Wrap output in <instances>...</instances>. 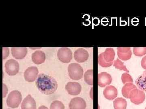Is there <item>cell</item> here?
Returning a JSON list of instances; mask_svg holds the SVG:
<instances>
[{"mask_svg": "<svg viewBox=\"0 0 146 109\" xmlns=\"http://www.w3.org/2000/svg\"><path fill=\"white\" fill-rule=\"evenodd\" d=\"M113 66L117 69L119 70H123L127 72H129V71L128 70L125 65L124 64V63L119 59H117L115 60Z\"/></svg>", "mask_w": 146, "mask_h": 109, "instance_id": "cell-22", "label": "cell"}, {"mask_svg": "<svg viewBox=\"0 0 146 109\" xmlns=\"http://www.w3.org/2000/svg\"><path fill=\"white\" fill-rule=\"evenodd\" d=\"M133 53L136 56L142 57L146 54V47L134 48Z\"/></svg>", "mask_w": 146, "mask_h": 109, "instance_id": "cell-24", "label": "cell"}, {"mask_svg": "<svg viewBox=\"0 0 146 109\" xmlns=\"http://www.w3.org/2000/svg\"><path fill=\"white\" fill-rule=\"evenodd\" d=\"M136 87L133 83H126L122 89V93L123 97L125 98L129 99V95L131 92L133 90L137 89Z\"/></svg>", "mask_w": 146, "mask_h": 109, "instance_id": "cell-19", "label": "cell"}, {"mask_svg": "<svg viewBox=\"0 0 146 109\" xmlns=\"http://www.w3.org/2000/svg\"><path fill=\"white\" fill-rule=\"evenodd\" d=\"M22 100L21 93L18 91H13L9 94L6 102L7 106L12 108H18Z\"/></svg>", "mask_w": 146, "mask_h": 109, "instance_id": "cell-3", "label": "cell"}, {"mask_svg": "<svg viewBox=\"0 0 146 109\" xmlns=\"http://www.w3.org/2000/svg\"><path fill=\"white\" fill-rule=\"evenodd\" d=\"M121 80L123 84H126L127 83H133V80L131 76L127 73L123 74L121 76Z\"/></svg>", "mask_w": 146, "mask_h": 109, "instance_id": "cell-26", "label": "cell"}, {"mask_svg": "<svg viewBox=\"0 0 146 109\" xmlns=\"http://www.w3.org/2000/svg\"><path fill=\"white\" fill-rule=\"evenodd\" d=\"M89 53L83 48L78 49L74 53V60L78 63H83L89 59Z\"/></svg>", "mask_w": 146, "mask_h": 109, "instance_id": "cell-9", "label": "cell"}, {"mask_svg": "<svg viewBox=\"0 0 146 109\" xmlns=\"http://www.w3.org/2000/svg\"><path fill=\"white\" fill-rule=\"evenodd\" d=\"M12 56L18 60L24 59L27 53V48H12L11 49Z\"/></svg>", "mask_w": 146, "mask_h": 109, "instance_id": "cell-15", "label": "cell"}, {"mask_svg": "<svg viewBox=\"0 0 146 109\" xmlns=\"http://www.w3.org/2000/svg\"><path fill=\"white\" fill-rule=\"evenodd\" d=\"M38 109H48L47 107L45 106H41L38 108Z\"/></svg>", "mask_w": 146, "mask_h": 109, "instance_id": "cell-29", "label": "cell"}, {"mask_svg": "<svg viewBox=\"0 0 146 109\" xmlns=\"http://www.w3.org/2000/svg\"><path fill=\"white\" fill-rule=\"evenodd\" d=\"M98 61L99 64L101 66L104 68L109 67L111 66L113 64V62L108 63L105 61L103 57L102 53L99 55L98 57Z\"/></svg>", "mask_w": 146, "mask_h": 109, "instance_id": "cell-23", "label": "cell"}, {"mask_svg": "<svg viewBox=\"0 0 146 109\" xmlns=\"http://www.w3.org/2000/svg\"><path fill=\"white\" fill-rule=\"evenodd\" d=\"M145 109H146V108H145Z\"/></svg>", "mask_w": 146, "mask_h": 109, "instance_id": "cell-30", "label": "cell"}, {"mask_svg": "<svg viewBox=\"0 0 146 109\" xmlns=\"http://www.w3.org/2000/svg\"><path fill=\"white\" fill-rule=\"evenodd\" d=\"M38 69L36 67L32 66L27 68L24 72V77L26 81L29 82H34L38 77Z\"/></svg>", "mask_w": 146, "mask_h": 109, "instance_id": "cell-7", "label": "cell"}, {"mask_svg": "<svg viewBox=\"0 0 146 109\" xmlns=\"http://www.w3.org/2000/svg\"><path fill=\"white\" fill-rule=\"evenodd\" d=\"M33 62L36 64H41L46 60V56L44 53L41 51H36L31 56Z\"/></svg>", "mask_w": 146, "mask_h": 109, "instance_id": "cell-16", "label": "cell"}, {"mask_svg": "<svg viewBox=\"0 0 146 109\" xmlns=\"http://www.w3.org/2000/svg\"><path fill=\"white\" fill-rule=\"evenodd\" d=\"M68 72L70 78L72 80H80L83 77V68L77 63L70 64L68 66Z\"/></svg>", "mask_w": 146, "mask_h": 109, "instance_id": "cell-2", "label": "cell"}, {"mask_svg": "<svg viewBox=\"0 0 146 109\" xmlns=\"http://www.w3.org/2000/svg\"><path fill=\"white\" fill-rule=\"evenodd\" d=\"M57 57L61 62L68 63L72 59V52L68 48H61L58 51Z\"/></svg>", "mask_w": 146, "mask_h": 109, "instance_id": "cell-4", "label": "cell"}, {"mask_svg": "<svg viewBox=\"0 0 146 109\" xmlns=\"http://www.w3.org/2000/svg\"><path fill=\"white\" fill-rule=\"evenodd\" d=\"M112 80L111 76L107 72H101L98 75V84L101 87H104L110 85L112 83Z\"/></svg>", "mask_w": 146, "mask_h": 109, "instance_id": "cell-11", "label": "cell"}, {"mask_svg": "<svg viewBox=\"0 0 146 109\" xmlns=\"http://www.w3.org/2000/svg\"><path fill=\"white\" fill-rule=\"evenodd\" d=\"M86 107V101L80 97L73 98L69 105V109H85Z\"/></svg>", "mask_w": 146, "mask_h": 109, "instance_id": "cell-10", "label": "cell"}, {"mask_svg": "<svg viewBox=\"0 0 146 109\" xmlns=\"http://www.w3.org/2000/svg\"><path fill=\"white\" fill-rule=\"evenodd\" d=\"M84 80L89 85H94V70L93 69L88 70L84 74Z\"/></svg>", "mask_w": 146, "mask_h": 109, "instance_id": "cell-21", "label": "cell"}, {"mask_svg": "<svg viewBox=\"0 0 146 109\" xmlns=\"http://www.w3.org/2000/svg\"><path fill=\"white\" fill-rule=\"evenodd\" d=\"M21 109H36V102L31 95L24 99L21 106Z\"/></svg>", "mask_w": 146, "mask_h": 109, "instance_id": "cell-12", "label": "cell"}, {"mask_svg": "<svg viewBox=\"0 0 146 109\" xmlns=\"http://www.w3.org/2000/svg\"><path fill=\"white\" fill-rule=\"evenodd\" d=\"M9 54V50L8 48H3V59L5 60L7 58Z\"/></svg>", "mask_w": 146, "mask_h": 109, "instance_id": "cell-27", "label": "cell"}, {"mask_svg": "<svg viewBox=\"0 0 146 109\" xmlns=\"http://www.w3.org/2000/svg\"><path fill=\"white\" fill-rule=\"evenodd\" d=\"M103 57L106 62L110 63L113 62L115 59V51L112 48H108L104 52L102 53Z\"/></svg>", "mask_w": 146, "mask_h": 109, "instance_id": "cell-17", "label": "cell"}, {"mask_svg": "<svg viewBox=\"0 0 146 109\" xmlns=\"http://www.w3.org/2000/svg\"><path fill=\"white\" fill-rule=\"evenodd\" d=\"M117 54L119 58L123 61H127L131 58L132 52L130 48H117Z\"/></svg>", "mask_w": 146, "mask_h": 109, "instance_id": "cell-13", "label": "cell"}, {"mask_svg": "<svg viewBox=\"0 0 146 109\" xmlns=\"http://www.w3.org/2000/svg\"><path fill=\"white\" fill-rule=\"evenodd\" d=\"M50 109H65V106L61 101L56 100L51 104Z\"/></svg>", "mask_w": 146, "mask_h": 109, "instance_id": "cell-25", "label": "cell"}, {"mask_svg": "<svg viewBox=\"0 0 146 109\" xmlns=\"http://www.w3.org/2000/svg\"><path fill=\"white\" fill-rule=\"evenodd\" d=\"M142 68L146 70V55L142 59L141 62Z\"/></svg>", "mask_w": 146, "mask_h": 109, "instance_id": "cell-28", "label": "cell"}, {"mask_svg": "<svg viewBox=\"0 0 146 109\" xmlns=\"http://www.w3.org/2000/svg\"><path fill=\"white\" fill-rule=\"evenodd\" d=\"M129 99L133 104L136 105L142 104L145 99V94L143 91L138 89L133 90L131 92Z\"/></svg>", "mask_w": 146, "mask_h": 109, "instance_id": "cell-5", "label": "cell"}, {"mask_svg": "<svg viewBox=\"0 0 146 109\" xmlns=\"http://www.w3.org/2000/svg\"><path fill=\"white\" fill-rule=\"evenodd\" d=\"M35 84L40 92L46 95L54 93L58 86L57 81L53 77L44 74L38 76Z\"/></svg>", "mask_w": 146, "mask_h": 109, "instance_id": "cell-1", "label": "cell"}, {"mask_svg": "<svg viewBox=\"0 0 146 109\" xmlns=\"http://www.w3.org/2000/svg\"><path fill=\"white\" fill-rule=\"evenodd\" d=\"M113 106L115 109H126L127 106V102L125 99L119 97L115 99L113 102Z\"/></svg>", "mask_w": 146, "mask_h": 109, "instance_id": "cell-20", "label": "cell"}, {"mask_svg": "<svg viewBox=\"0 0 146 109\" xmlns=\"http://www.w3.org/2000/svg\"><path fill=\"white\" fill-rule=\"evenodd\" d=\"M104 95L106 99L113 100L117 96V90L113 86H108L104 91Z\"/></svg>", "mask_w": 146, "mask_h": 109, "instance_id": "cell-14", "label": "cell"}, {"mask_svg": "<svg viewBox=\"0 0 146 109\" xmlns=\"http://www.w3.org/2000/svg\"><path fill=\"white\" fill-rule=\"evenodd\" d=\"M135 82L138 88L146 92V70L138 76Z\"/></svg>", "mask_w": 146, "mask_h": 109, "instance_id": "cell-18", "label": "cell"}, {"mask_svg": "<svg viewBox=\"0 0 146 109\" xmlns=\"http://www.w3.org/2000/svg\"><path fill=\"white\" fill-rule=\"evenodd\" d=\"M65 89L69 94L71 95H77L82 91L81 85L77 82H71L67 83Z\"/></svg>", "mask_w": 146, "mask_h": 109, "instance_id": "cell-8", "label": "cell"}, {"mask_svg": "<svg viewBox=\"0 0 146 109\" xmlns=\"http://www.w3.org/2000/svg\"><path fill=\"white\" fill-rule=\"evenodd\" d=\"M6 72L9 76H15L19 72V64L17 61L13 59H10L6 62L5 65Z\"/></svg>", "mask_w": 146, "mask_h": 109, "instance_id": "cell-6", "label": "cell"}]
</instances>
